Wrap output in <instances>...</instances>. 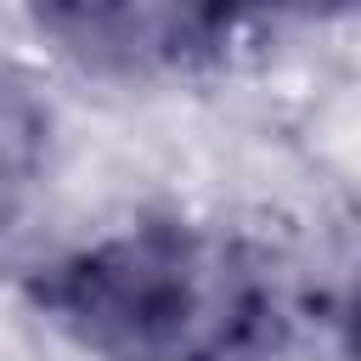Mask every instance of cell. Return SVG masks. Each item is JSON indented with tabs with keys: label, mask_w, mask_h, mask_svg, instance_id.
Masks as SVG:
<instances>
[{
	"label": "cell",
	"mask_w": 361,
	"mask_h": 361,
	"mask_svg": "<svg viewBox=\"0 0 361 361\" xmlns=\"http://www.w3.org/2000/svg\"><path fill=\"white\" fill-rule=\"evenodd\" d=\"M23 299L96 361H271L310 316L282 248L203 220L90 237L28 271Z\"/></svg>",
	"instance_id": "obj_1"
},
{
	"label": "cell",
	"mask_w": 361,
	"mask_h": 361,
	"mask_svg": "<svg viewBox=\"0 0 361 361\" xmlns=\"http://www.w3.org/2000/svg\"><path fill=\"white\" fill-rule=\"evenodd\" d=\"M344 11L350 0H34V17L62 56L124 79L186 73L226 56V45L254 28Z\"/></svg>",
	"instance_id": "obj_2"
}]
</instances>
